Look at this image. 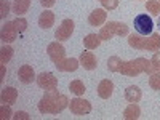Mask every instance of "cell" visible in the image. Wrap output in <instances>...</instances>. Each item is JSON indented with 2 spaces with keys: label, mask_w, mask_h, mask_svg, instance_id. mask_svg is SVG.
<instances>
[{
  "label": "cell",
  "mask_w": 160,
  "mask_h": 120,
  "mask_svg": "<svg viewBox=\"0 0 160 120\" xmlns=\"http://www.w3.org/2000/svg\"><path fill=\"white\" fill-rule=\"evenodd\" d=\"M69 106V99L66 95L58 93V90H50L42 96L38 102V112L40 114H51L56 115L62 112L66 108Z\"/></svg>",
  "instance_id": "obj_1"
},
{
  "label": "cell",
  "mask_w": 160,
  "mask_h": 120,
  "mask_svg": "<svg viewBox=\"0 0 160 120\" xmlns=\"http://www.w3.org/2000/svg\"><path fill=\"white\" fill-rule=\"evenodd\" d=\"M155 69L151 62V59L146 58H136L133 61H123L122 68H120V74L127 77H136L139 74H154Z\"/></svg>",
  "instance_id": "obj_2"
},
{
  "label": "cell",
  "mask_w": 160,
  "mask_h": 120,
  "mask_svg": "<svg viewBox=\"0 0 160 120\" xmlns=\"http://www.w3.org/2000/svg\"><path fill=\"white\" fill-rule=\"evenodd\" d=\"M114 35H128V26L125 22H118V21H109L108 24L101 26L99 37L102 40H111Z\"/></svg>",
  "instance_id": "obj_3"
},
{
  "label": "cell",
  "mask_w": 160,
  "mask_h": 120,
  "mask_svg": "<svg viewBox=\"0 0 160 120\" xmlns=\"http://www.w3.org/2000/svg\"><path fill=\"white\" fill-rule=\"evenodd\" d=\"M133 24H135V31L141 35H151L152 29H154V22L152 18L148 15H138L133 19Z\"/></svg>",
  "instance_id": "obj_4"
},
{
  "label": "cell",
  "mask_w": 160,
  "mask_h": 120,
  "mask_svg": "<svg viewBox=\"0 0 160 120\" xmlns=\"http://www.w3.org/2000/svg\"><path fill=\"white\" fill-rule=\"evenodd\" d=\"M69 109L74 115H88L91 112V104L87 99L74 98V99L69 101Z\"/></svg>",
  "instance_id": "obj_5"
},
{
  "label": "cell",
  "mask_w": 160,
  "mask_h": 120,
  "mask_svg": "<svg viewBox=\"0 0 160 120\" xmlns=\"http://www.w3.org/2000/svg\"><path fill=\"white\" fill-rule=\"evenodd\" d=\"M37 85L40 88L47 90V91L56 90L58 88V78L53 75L51 72H42V74L37 75Z\"/></svg>",
  "instance_id": "obj_6"
},
{
  "label": "cell",
  "mask_w": 160,
  "mask_h": 120,
  "mask_svg": "<svg viewBox=\"0 0 160 120\" xmlns=\"http://www.w3.org/2000/svg\"><path fill=\"white\" fill-rule=\"evenodd\" d=\"M18 29L13 21H7L3 26H2V31H0V38H2L3 43H11L15 42L16 37H18Z\"/></svg>",
  "instance_id": "obj_7"
},
{
  "label": "cell",
  "mask_w": 160,
  "mask_h": 120,
  "mask_svg": "<svg viewBox=\"0 0 160 120\" xmlns=\"http://www.w3.org/2000/svg\"><path fill=\"white\" fill-rule=\"evenodd\" d=\"M72 32H74V21L72 19H64L61 22V26L56 29L55 37H56L58 42H66V40L71 38Z\"/></svg>",
  "instance_id": "obj_8"
},
{
  "label": "cell",
  "mask_w": 160,
  "mask_h": 120,
  "mask_svg": "<svg viewBox=\"0 0 160 120\" xmlns=\"http://www.w3.org/2000/svg\"><path fill=\"white\" fill-rule=\"evenodd\" d=\"M47 53H48V56H50V59L53 62H59V61H62L66 58V50H64V47L58 42V40L56 42H51L47 47Z\"/></svg>",
  "instance_id": "obj_9"
},
{
  "label": "cell",
  "mask_w": 160,
  "mask_h": 120,
  "mask_svg": "<svg viewBox=\"0 0 160 120\" xmlns=\"http://www.w3.org/2000/svg\"><path fill=\"white\" fill-rule=\"evenodd\" d=\"M148 42L149 37L141 35V34H130L128 35V45L135 50H148Z\"/></svg>",
  "instance_id": "obj_10"
},
{
  "label": "cell",
  "mask_w": 160,
  "mask_h": 120,
  "mask_svg": "<svg viewBox=\"0 0 160 120\" xmlns=\"http://www.w3.org/2000/svg\"><path fill=\"white\" fill-rule=\"evenodd\" d=\"M55 66H56V69L61 71V72H74V71L78 69L80 61L75 59V58H64L62 61L55 62Z\"/></svg>",
  "instance_id": "obj_11"
},
{
  "label": "cell",
  "mask_w": 160,
  "mask_h": 120,
  "mask_svg": "<svg viewBox=\"0 0 160 120\" xmlns=\"http://www.w3.org/2000/svg\"><path fill=\"white\" fill-rule=\"evenodd\" d=\"M80 66H83V69L87 71H93V69H96V66H98V59L96 56L93 55L91 51H82V55H80Z\"/></svg>",
  "instance_id": "obj_12"
},
{
  "label": "cell",
  "mask_w": 160,
  "mask_h": 120,
  "mask_svg": "<svg viewBox=\"0 0 160 120\" xmlns=\"http://www.w3.org/2000/svg\"><path fill=\"white\" fill-rule=\"evenodd\" d=\"M18 78L21 80L22 83H32L34 80H35V72H34V69H32V66H29V64H24V66H21V68L18 69Z\"/></svg>",
  "instance_id": "obj_13"
},
{
  "label": "cell",
  "mask_w": 160,
  "mask_h": 120,
  "mask_svg": "<svg viewBox=\"0 0 160 120\" xmlns=\"http://www.w3.org/2000/svg\"><path fill=\"white\" fill-rule=\"evenodd\" d=\"M106 19H108V13H106V10L102 8H96V10H93L90 13V16H88V22L90 26H102L106 22Z\"/></svg>",
  "instance_id": "obj_14"
},
{
  "label": "cell",
  "mask_w": 160,
  "mask_h": 120,
  "mask_svg": "<svg viewBox=\"0 0 160 120\" xmlns=\"http://www.w3.org/2000/svg\"><path fill=\"white\" fill-rule=\"evenodd\" d=\"M112 91H114V83L111 80H101L99 85H98V96L102 99H109L112 96Z\"/></svg>",
  "instance_id": "obj_15"
},
{
  "label": "cell",
  "mask_w": 160,
  "mask_h": 120,
  "mask_svg": "<svg viewBox=\"0 0 160 120\" xmlns=\"http://www.w3.org/2000/svg\"><path fill=\"white\" fill-rule=\"evenodd\" d=\"M0 99H2L3 104H10L13 106L18 99V90L13 88V87H5L2 90V95H0Z\"/></svg>",
  "instance_id": "obj_16"
},
{
  "label": "cell",
  "mask_w": 160,
  "mask_h": 120,
  "mask_svg": "<svg viewBox=\"0 0 160 120\" xmlns=\"http://www.w3.org/2000/svg\"><path fill=\"white\" fill-rule=\"evenodd\" d=\"M142 98V91L139 87L136 85H130L127 90H125V99L128 102H139Z\"/></svg>",
  "instance_id": "obj_17"
},
{
  "label": "cell",
  "mask_w": 160,
  "mask_h": 120,
  "mask_svg": "<svg viewBox=\"0 0 160 120\" xmlns=\"http://www.w3.org/2000/svg\"><path fill=\"white\" fill-rule=\"evenodd\" d=\"M29 7H31V0H13V3H11V10L16 16L26 15Z\"/></svg>",
  "instance_id": "obj_18"
},
{
  "label": "cell",
  "mask_w": 160,
  "mask_h": 120,
  "mask_svg": "<svg viewBox=\"0 0 160 120\" xmlns=\"http://www.w3.org/2000/svg\"><path fill=\"white\" fill-rule=\"evenodd\" d=\"M53 24H55V13L50 11V10H45L42 15L38 16V26L42 29H50Z\"/></svg>",
  "instance_id": "obj_19"
},
{
  "label": "cell",
  "mask_w": 160,
  "mask_h": 120,
  "mask_svg": "<svg viewBox=\"0 0 160 120\" xmlns=\"http://www.w3.org/2000/svg\"><path fill=\"white\" fill-rule=\"evenodd\" d=\"M141 115V109L136 102H130V106L123 111V118L125 120H136Z\"/></svg>",
  "instance_id": "obj_20"
},
{
  "label": "cell",
  "mask_w": 160,
  "mask_h": 120,
  "mask_svg": "<svg viewBox=\"0 0 160 120\" xmlns=\"http://www.w3.org/2000/svg\"><path fill=\"white\" fill-rule=\"evenodd\" d=\"M101 40H102V38L99 37V34H88V35L83 38V47H85L87 50H95V48L99 47Z\"/></svg>",
  "instance_id": "obj_21"
},
{
  "label": "cell",
  "mask_w": 160,
  "mask_h": 120,
  "mask_svg": "<svg viewBox=\"0 0 160 120\" xmlns=\"http://www.w3.org/2000/svg\"><path fill=\"white\" fill-rule=\"evenodd\" d=\"M69 90L74 93V95H77V96H82L83 93L87 91V88H85L82 80H72V82L69 83Z\"/></svg>",
  "instance_id": "obj_22"
},
{
  "label": "cell",
  "mask_w": 160,
  "mask_h": 120,
  "mask_svg": "<svg viewBox=\"0 0 160 120\" xmlns=\"http://www.w3.org/2000/svg\"><path fill=\"white\" fill-rule=\"evenodd\" d=\"M13 53H15V50H13L10 45L5 43V47H2V50H0V62L7 64V62L13 58Z\"/></svg>",
  "instance_id": "obj_23"
},
{
  "label": "cell",
  "mask_w": 160,
  "mask_h": 120,
  "mask_svg": "<svg viewBox=\"0 0 160 120\" xmlns=\"http://www.w3.org/2000/svg\"><path fill=\"white\" fill-rule=\"evenodd\" d=\"M122 59H120L118 56H111L108 59V69L111 72H120V68H122Z\"/></svg>",
  "instance_id": "obj_24"
},
{
  "label": "cell",
  "mask_w": 160,
  "mask_h": 120,
  "mask_svg": "<svg viewBox=\"0 0 160 120\" xmlns=\"http://www.w3.org/2000/svg\"><path fill=\"white\" fill-rule=\"evenodd\" d=\"M146 10H148V13H151V15H160V3L158 0H148L146 2Z\"/></svg>",
  "instance_id": "obj_25"
},
{
  "label": "cell",
  "mask_w": 160,
  "mask_h": 120,
  "mask_svg": "<svg viewBox=\"0 0 160 120\" xmlns=\"http://www.w3.org/2000/svg\"><path fill=\"white\" fill-rule=\"evenodd\" d=\"M149 85L152 90H160V72L155 71L154 74H151L149 77Z\"/></svg>",
  "instance_id": "obj_26"
},
{
  "label": "cell",
  "mask_w": 160,
  "mask_h": 120,
  "mask_svg": "<svg viewBox=\"0 0 160 120\" xmlns=\"http://www.w3.org/2000/svg\"><path fill=\"white\" fill-rule=\"evenodd\" d=\"M13 22H15V26H16V29H18V32H19V34H22L26 29H28V19L22 18V16H18Z\"/></svg>",
  "instance_id": "obj_27"
},
{
  "label": "cell",
  "mask_w": 160,
  "mask_h": 120,
  "mask_svg": "<svg viewBox=\"0 0 160 120\" xmlns=\"http://www.w3.org/2000/svg\"><path fill=\"white\" fill-rule=\"evenodd\" d=\"M13 117V112L10 109V104H2V108H0V118L2 120H8Z\"/></svg>",
  "instance_id": "obj_28"
},
{
  "label": "cell",
  "mask_w": 160,
  "mask_h": 120,
  "mask_svg": "<svg viewBox=\"0 0 160 120\" xmlns=\"http://www.w3.org/2000/svg\"><path fill=\"white\" fill-rule=\"evenodd\" d=\"M10 13V3L8 0H0V18L5 19Z\"/></svg>",
  "instance_id": "obj_29"
},
{
  "label": "cell",
  "mask_w": 160,
  "mask_h": 120,
  "mask_svg": "<svg viewBox=\"0 0 160 120\" xmlns=\"http://www.w3.org/2000/svg\"><path fill=\"white\" fill-rule=\"evenodd\" d=\"M104 10H115L118 7V0H99Z\"/></svg>",
  "instance_id": "obj_30"
},
{
  "label": "cell",
  "mask_w": 160,
  "mask_h": 120,
  "mask_svg": "<svg viewBox=\"0 0 160 120\" xmlns=\"http://www.w3.org/2000/svg\"><path fill=\"white\" fill-rule=\"evenodd\" d=\"M151 62H152V66H154L155 71H160V51H155V53H154Z\"/></svg>",
  "instance_id": "obj_31"
},
{
  "label": "cell",
  "mask_w": 160,
  "mask_h": 120,
  "mask_svg": "<svg viewBox=\"0 0 160 120\" xmlns=\"http://www.w3.org/2000/svg\"><path fill=\"white\" fill-rule=\"evenodd\" d=\"M13 118H15V120H19V118L28 120V118H29V114H28V112H24V111H18L15 115H13Z\"/></svg>",
  "instance_id": "obj_32"
},
{
  "label": "cell",
  "mask_w": 160,
  "mask_h": 120,
  "mask_svg": "<svg viewBox=\"0 0 160 120\" xmlns=\"http://www.w3.org/2000/svg\"><path fill=\"white\" fill-rule=\"evenodd\" d=\"M40 3H42L43 8H51L53 5L56 3V0H40Z\"/></svg>",
  "instance_id": "obj_33"
},
{
  "label": "cell",
  "mask_w": 160,
  "mask_h": 120,
  "mask_svg": "<svg viewBox=\"0 0 160 120\" xmlns=\"http://www.w3.org/2000/svg\"><path fill=\"white\" fill-rule=\"evenodd\" d=\"M3 77H5V64H2V71H0V82L3 80Z\"/></svg>",
  "instance_id": "obj_34"
},
{
  "label": "cell",
  "mask_w": 160,
  "mask_h": 120,
  "mask_svg": "<svg viewBox=\"0 0 160 120\" xmlns=\"http://www.w3.org/2000/svg\"><path fill=\"white\" fill-rule=\"evenodd\" d=\"M157 24H158V29H160V15H158V21H157Z\"/></svg>",
  "instance_id": "obj_35"
},
{
  "label": "cell",
  "mask_w": 160,
  "mask_h": 120,
  "mask_svg": "<svg viewBox=\"0 0 160 120\" xmlns=\"http://www.w3.org/2000/svg\"><path fill=\"white\" fill-rule=\"evenodd\" d=\"M158 3H160V0H158Z\"/></svg>",
  "instance_id": "obj_36"
}]
</instances>
